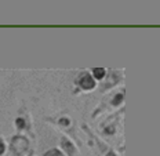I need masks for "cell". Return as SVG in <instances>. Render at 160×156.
Returning <instances> with one entry per match:
<instances>
[{
	"label": "cell",
	"instance_id": "ba28073f",
	"mask_svg": "<svg viewBox=\"0 0 160 156\" xmlns=\"http://www.w3.org/2000/svg\"><path fill=\"white\" fill-rule=\"evenodd\" d=\"M4 151H6L4 144H3V141H0V155H3V153H4Z\"/></svg>",
	"mask_w": 160,
	"mask_h": 156
},
{
	"label": "cell",
	"instance_id": "8992f818",
	"mask_svg": "<svg viewBox=\"0 0 160 156\" xmlns=\"http://www.w3.org/2000/svg\"><path fill=\"white\" fill-rule=\"evenodd\" d=\"M122 101H123V94H122V93H120V94H118L115 98H113L112 104H113V105H119Z\"/></svg>",
	"mask_w": 160,
	"mask_h": 156
},
{
	"label": "cell",
	"instance_id": "277c9868",
	"mask_svg": "<svg viewBox=\"0 0 160 156\" xmlns=\"http://www.w3.org/2000/svg\"><path fill=\"white\" fill-rule=\"evenodd\" d=\"M92 73H94V78L95 79H102L105 76V69H102V68H95V69H92Z\"/></svg>",
	"mask_w": 160,
	"mask_h": 156
},
{
	"label": "cell",
	"instance_id": "3957f363",
	"mask_svg": "<svg viewBox=\"0 0 160 156\" xmlns=\"http://www.w3.org/2000/svg\"><path fill=\"white\" fill-rule=\"evenodd\" d=\"M62 145H64V148L68 151V153L71 155V156H73L75 155V148H73V145H72V142H69L66 138H64L62 140Z\"/></svg>",
	"mask_w": 160,
	"mask_h": 156
},
{
	"label": "cell",
	"instance_id": "30bf717a",
	"mask_svg": "<svg viewBox=\"0 0 160 156\" xmlns=\"http://www.w3.org/2000/svg\"><path fill=\"white\" fill-rule=\"evenodd\" d=\"M108 156H116V155L113 153V152H109V153H108Z\"/></svg>",
	"mask_w": 160,
	"mask_h": 156
},
{
	"label": "cell",
	"instance_id": "7a4b0ae2",
	"mask_svg": "<svg viewBox=\"0 0 160 156\" xmlns=\"http://www.w3.org/2000/svg\"><path fill=\"white\" fill-rule=\"evenodd\" d=\"M78 83L80 84V87H82L83 90H92V88L95 87L94 79H92L88 73H82V75H80Z\"/></svg>",
	"mask_w": 160,
	"mask_h": 156
},
{
	"label": "cell",
	"instance_id": "9c48e42d",
	"mask_svg": "<svg viewBox=\"0 0 160 156\" xmlns=\"http://www.w3.org/2000/svg\"><path fill=\"white\" fill-rule=\"evenodd\" d=\"M105 133H106V134H113V133H115V128H113V127L105 128Z\"/></svg>",
	"mask_w": 160,
	"mask_h": 156
},
{
	"label": "cell",
	"instance_id": "5b68a950",
	"mask_svg": "<svg viewBox=\"0 0 160 156\" xmlns=\"http://www.w3.org/2000/svg\"><path fill=\"white\" fill-rule=\"evenodd\" d=\"M44 156H64L61 153V151H58V149H51V151L46 152Z\"/></svg>",
	"mask_w": 160,
	"mask_h": 156
},
{
	"label": "cell",
	"instance_id": "52a82bcc",
	"mask_svg": "<svg viewBox=\"0 0 160 156\" xmlns=\"http://www.w3.org/2000/svg\"><path fill=\"white\" fill-rule=\"evenodd\" d=\"M17 126H18L19 128H22V127H25V122L22 120V119H17Z\"/></svg>",
	"mask_w": 160,
	"mask_h": 156
},
{
	"label": "cell",
	"instance_id": "6da1fadb",
	"mask_svg": "<svg viewBox=\"0 0 160 156\" xmlns=\"http://www.w3.org/2000/svg\"><path fill=\"white\" fill-rule=\"evenodd\" d=\"M28 140L24 137H15L11 141V151L14 152L17 156H21L22 153H25L28 149Z\"/></svg>",
	"mask_w": 160,
	"mask_h": 156
}]
</instances>
